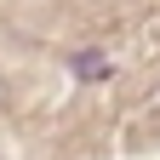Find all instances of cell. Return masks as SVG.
<instances>
[{
	"label": "cell",
	"instance_id": "6da1fadb",
	"mask_svg": "<svg viewBox=\"0 0 160 160\" xmlns=\"http://www.w3.org/2000/svg\"><path fill=\"white\" fill-rule=\"evenodd\" d=\"M69 69H74L80 80H103V74H109V57H103V52H74Z\"/></svg>",
	"mask_w": 160,
	"mask_h": 160
},
{
	"label": "cell",
	"instance_id": "7a4b0ae2",
	"mask_svg": "<svg viewBox=\"0 0 160 160\" xmlns=\"http://www.w3.org/2000/svg\"><path fill=\"white\" fill-rule=\"evenodd\" d=\"M154 126H160V86H154L143 103L132 109V132H154Z\"/></svg>",
	"mask_w": 160,
	"mask_h": 160
}]
</instances>
